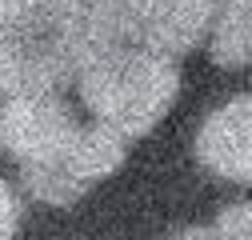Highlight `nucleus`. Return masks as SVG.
I'll list each match as a JSON object with an SVG mask.
<instances>
[{
    "label": "nucleus",
    "mask_w": 252,
    "mask_h": 240,
    "mask_svg": "<svg viewBox=\"0 0 252 240\" xmlns=\"http://www.w3.org/2000/svg\"><path fill=\"white\" fill-rule=\"evenodd\" d=\"M220 4H232V8H240V12L252 16V0H220Z\"/></svg>",
    "instance_id": "9b49d317"
},
{
    "label": "nucleus",
    "mask_w": 252,
    "mask_h": 240,
    "mask_svg": "<svg viewBox=\"0 0 252 240\" xmlns=\"http://www.w3.org/2000/svg\"><path fill=\"white\" fill-rule=\"evenodd\" d=\"M220 0H112L88 16V40H128L160 56L192 52L216 20Z\"/></svg>",
    "instance_id": "7ed1b4c3"
},
{
    "label": "nucleus",
    "mask_w": 252,
    "mask_h": 240,
    "mask_svg": "<svg viewBox=\"0 0 252 240\" xmlns=\"http://www.w3.org/2000/svg\"><path fill=\"white\" fill-rule=\"evenodd\" d=\"M196 156L208 172L252 184V92L232 96L200 124Z\"/></svg>",
    "instance_id": "423d86ee"
},
{
    "label": "nucleus",
    "mask_w": 252,
    "mask_h": 240,
    "mask_svg": "<svg viewBox=\"0 0 252 240\" xmlns=\"http://www.w3.org/2000/svg\"><path fill=\"white\" fill-rule=\"evenodd\" d=\"M172 240H220L212 228H184V232H176Z\"/></svg>",
    "instance_id": "9d476101"
},
{
    "label": "nucleus",
    "mask_w": 252,
    "mask_h": 240,
    "mask_svg": "<svg viewBox=\"0 0 252 240\" xmlns=\"http://www.w3.org/2000/svg\"><path fill=\"white\" fill-rule=\"evenodd\" d=\"M84 44V0H0V92L68 88Z\"/></svg>",
    "instance_id": "f03ea898"
},
{
    "label": "nucleus",
    "mask_w": 252,
    "mask_h": 240,
    "mask_svg": "<svg viewBox=\"0 0 252 240\" xmlns=\"http://www.w3.org/2000/svg\"><path fill=\"white\" fill-rule=\"evenodd\" d=\"M212 60L224 68H244L252 64V16L232 8V4H220L216 20H212Z\"/></svg>",
    "instance_id": "0eeeda50"
},
{
    "label": "nucleus",
    "mask_w": 252,
    "mask_h": 240,
    "mask_svg": "<svg viewBox=\"0 0 252 240\" xmlns=\"http://www.w3.org/2000/svg\"><path fill=\"white\" fill-rule=\"evenodd\" d=\"M20 228V196L8 180H0V240H12Z\"/></svg>",
    "instance_id": "1a4fd4ad"
},
{
    "label": "nucleus",
    "mask_w": 252,
    "mask_h": 240,
    "mask_svg": "<svg viewBox=\"0 0 252 240\" xmlns=\"http://www.w3.org/2000/svg\"><path fill=\"white\" fill-rule=\"evenodd\" d=\"M124 156H128V140L120 132L104 128V124H88L72 136V144L48 164H32L24 168V188L44 204L64 208L72 200H80L96 180L112 176Z\"/></svg>",
    "instance_id": "20e7f679"
},
{
    "label": "nucleus",
    "mask_w": 252,
    "mask_h": 240,
    "mask_svg": "<svg viewBox=\"0 0 252 240\" xmlns=\"http://www.w3.org/2000/svg\"><path fill=\"white\" fill-rule=\"evenodd\" d=\"M212 232H216L220 240H252V200L228 204L224 212L216 216Z\"/></svg>",
    "instance_id": "6e6552de"
},
{
    "label": "nucleus",
    "mask_w": 252,
    "mask_h": 240,
    "mask_svg": "<svg viewBox=\"0 0 252 240\" xmlns=\"http://www.w3.org/2000/svg\"><path fill=\"white\" fill-rule=\"evenodd\" d=\"M76 80L96 124L120 132L124 140L152 132L180 92V72L172 56L128 40H88Z\"/></svg>",
    "instance_id": "f257e3e1"
},
{
    "label": "nucleus",
    "mask_w": 252,
    "mask_h": 240,
    "mask_svg": "<svg viewBox=\"0 0 252 240\" xmlns=\"http://www.w3.org/2000/svg\"><path fill=\"white\" fill-rule=\"evenodd\" d=\"M80 132L60 92H20L0 104V148L24 168L56 160Z\"/></svg>",
    "instance_id": "39448f33"
}]
</instances>
